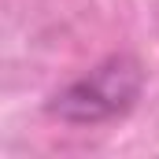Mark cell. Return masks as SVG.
<instances>
[{
    "label": "cell",
    "instance_id": "6da1fadb",
    "mask_svg": "<svg viewBox=\"0 0 159 159\" xmlns=\"http://www.w3.org/2000/svg\"><path fill=\"white\" fill-rule=\"evenodd\" d=\"M144 89V70L133 56H107L89 74L70 81L48 100V115L70 122V126H96V122L126 115Z\"/></svg>",
    "mask_w": 159,
    "mask_h": 159
}]
</instances>
